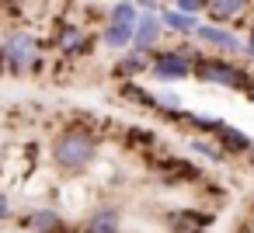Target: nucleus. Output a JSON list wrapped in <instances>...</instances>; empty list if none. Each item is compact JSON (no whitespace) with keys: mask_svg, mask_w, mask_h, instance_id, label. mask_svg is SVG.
I'll list each match as a JSON object with an SVG mask.
<instances>
[{"mask_svg":"<svg viewBox=\"0 0 254 233\" xmlns=\"http://www.w3.org/2000/svg\"><path fill=\"white\" fill-rule=\"evenodd\" d=\"M46 157L49 164L66 174V177H80L87 174L98 157H101V132L84 122V118H73V122H63L53 136H49V146H46Z\"/></svg>","mask_w":254,"mask_h":233,"instance_id":"obj_1","label":"nucleus"},{"mask_svg":"<svg viewBox=\"0 0 254 233\" xmlns=\"http://www.w3.org/2000/svg\"><path fill=\"white\" fill-rule=\"evenodd\" d=\"M46 59V39L32 28H18L0 42V73L4 77H35Z\"/></svg>","mask_w":254,"mask_h":233,"instance_id":"obj_2","label":"nucleus"},{"mask_svg":"<svg viewBox=\"0 0 254 233\" xmlns=\"http://www.w3.org/2000/svg\"><path fill=\"white\" fill-rule=\"evenodd\" d=\"M191 77H195L198 84H209V87H223V91L244 94V91H247V84L254 80V70H251L244 59H226V56L198 53Z\"/></svg>","mask_w":254,"mask_h":233,"instance_id":"obj_3","label":"nucleus"},{"mask_svg":"<svg viewBox=\"0 0 254 233\" xmlns=\"http://www.w3.org/2000/svg\"><path fill=\"white\" fill-rule=\"evenodd\" d=\"M195 59H198V49L191 42L185 46H160L150 59V80L157 87H174L181 80H191V70H195Z\"/></svg>","mask_w":254,"mask_h":233,"instance_id":"obj_4","label":"nucleus"},{"mask_svg":"<svg viewBox=\"0 0 254 233\" xmlns=\"http://www.w3.org/2000/svg\"><path fill=\"white\" fill-rule=\"evenodd\" d=\"M195 42H198V46H205L212 56L244 59V32H237V28L202 21V25H198V32H195Z\"/></svg>","mask_w":254,"mask_h":233,"instance_id":"obj_5","label":"nucleus"},{"mask_svg":"<svg viewBox=\"0 0 254 233\" xmlns=\"http://www.w3.org/2000/svg\"><path fill=\"white\" fill-rule=\"evenodd\" d=\"M91 39L94 35L84 25H77V21H56L53 32H49V39H46V46L53 53H60L63 59H77V56H87L91 53V46H94Z\"/></svg>","mask_w":254,"mask_h":233,"instance_id":"obj_6","label":"nucleus"},{"mask_svg":"<svg viewBox=\"0 0 254 233\" xmlns=\"http://www.w3.org/2000/svg\"><path fill=\"white\" fill-rule=\"evenodd\" d=\"M18 226L25 233H77L73 223H66V216L56 205H35L28 212L18 216Z\"/></svg>","mask_w":254,"mask_h":233,"instance_id":"obj_7","label":"nucleus"},{"mask_svg":"<svg viewBox=\"0 0 254 233\" xmlns=\"http://www.w3.org/2000/svg\"><path fill=\"white\" fill-rule=\"evenodd\" d=\"M212 223H216V212L198 209V205H178V209L164 212L167 233H209Z\"/></svg>","mask_w":254,"mask_h":233,"instance_id":"obj_8","label":"nucleus"},{"mask_svg":"<svg viewBox=\"0 0 254 233\" xmlns=\"http://www.w3.org/2000/svg\"><path fill=\"white\" fill-rule=\"evenodd\" d=\"M77 233H126L122 230V205H115V202L94 205L84 216V223H77Z\"/></svg>","mask_w":254,"mask_h":233,"instance_id":"obj_9","label":"nucleus"},{"mask_svg":"<svg viewBox=\"0 0 254 233\" xmlns=\"http://www.w3.org/2000/svg\"><path fill=\"white\" fill-rule=\"evenodd\" d=\"M157 174H160V181H167V184H195V181L202 177V167H198L191 157H174V153H167V157L157 164Z\"/></svg>","mask_w":254,"mask_h":233,"instance_id":"obj_10","label":"nucleus"},{"mask_svg":"<svg viewBox=\"0 0 254 233\" xmlns=\"http://www.w3.org/2000/svg\"><path fill=\"white\" fill-rule=\"evenodd\" d=\"M164 42V25L157 18V11H143L139 21H136V32H132V49L139 53H157Z\"/></svg>","mask_w":254,"mask_h":233,"instance_id":"obj_11","label":"nucleus"},{"mask_svg":"<svg viewBox=\"0 0 254 233\" xmlns=\"http://www.w3.org/2000/svg\"><path fill=\"white\" fill-rule=\"evenodd\" d=\"M150 59H153V53H139V49H126L119 59H115V66H112V77L119 80V84H129V80H139L143 73H150Z\"/></svg>","mask_w":254,"mask_h":233,"instance_id":"obj_12","label":"nucleus"},{"mask_svg":"<svg viewBox=\"0 0 254 233\" xmlns=\"http://www.w3.org/2000/svg\"><path fill=\"white\" fill-rule=\"evenodd\" d=\"M216 143H219V150L230 157V160H247V153L254 150V139L244 132V129H237L233 122H226L216 136H212Z\"/></svg>","mask_w":254,"mask_h":233,"instance_id":"obj_13","label":"nucleus"},{"mask_svg":"<svg viewBox=\"0 0 254 233\" xmlns=\"http://www.w3.org/2000/svg\"><path fill=\"white\" fill-rule=\"evenodd\" d=\"M251 14V0H209V21L212 25H240Z\"/></svg>","mask_w":254,"mask_h":233,"instance_id":"obj_14","label":"nucleus"},{"mask_svg":"<svg viewBox=\"0 0 254 233\" xmlns=\"http://www.w3.org/2000/svg\"><path fill=\"white\" fill-rule=\"evenodd\" d=\"M157 18H160V25H164V35H178V39H195V32H198V18H188V14H181V11H174V7H164L160 4V11H157Z\"/></svg>","mask_w":254,"mask_h":233,"instance_id":"obj_15","label":"nucleus"},{"mask_svg":"<svg viewBox=\"0 0 254 233\" xmlns=\"http://www.w3.org/2000/svg\"><path fill=\"white\" fill-rule=\"evenodd\" d=\"M132 32H136V28H129V25H112V21H105L98 42H101V49H108V53H126V49H132Z\"/></svg>","mask_w":254,"mask_h":233,"instance_id":"obj_16","label":"nucleus"},{"mask_svg":"<svg viewBox=\"0 0 254 233\" xmlns=\"http://www.w3.org/2000/svg\"><path fill=\"white\" fill-rule=\"evenodd\" d=\"M188 153L191 157H198V160H205V164H216V167H223V164H230V157L219 150V143L216 139H205V136H188Z\"/></svg>","mask_w":254,"mask_h":233,"instance_id":"obj_17","label":"nucleus"},{"mask_svg":"<svg viewBox=\"0 0 254 233\" xmlns=\"http://www.w3.org/2000/svg\"><path fill=\"white\" fill-rule=\"evenodd\" d=\"M119 98L132 108H143V112H153V87L139 84V80H129V84H119Z\"/></svg>","mask_w":254,"mask_h":233,"instance_id":"obj_18","label":"nucleus"},{"mask_svg":"<svg viewBox=\"0 0 254 233\" xmlns=\"http://www.w3.org/2000/svg\"><path fill=\"white\" fill-rule=\"evenodd\" d=\"M171 7L181 11V14H188V18H198V21H202V14H209V0H171Z\"/></svg>","mask_w":254,"mask_h":233,"instance_id":"obj_19","label":"nucleus"},{"mask_svg":"<svg viewBox=\"0 0 254 233\" xmlns=\"http://www.w3.org/2000/svg\"><path fill=\"white\" fill-rule=\"evenodd\" d=\"M11 219H18V216H14V202H11V195H7L4 188H0V226L11 223Z\"/></svg>","mask_w":254,"mask_h":233,"instance_id":"obj_20","label":"nucleus"},{"mask_svg":"<svg viewBox=\"0 0 254 233\" xmlns=\"http://www.w3.org/2000/svg\"><path fill=\"white\" fill-rule=\"evenodd\" d=\"M244 63H254V25H247L244 32Z\"/></svg>","mask_w":254,"mask_h":233,"instance_id":"obj_21","label":"nucleus"},{"mask_svg":"<svg viewBox=\"0 0 254 233\" xmlns=\"http://www.w3.org/2000/svg\"><path fill=\"white\" fill-rule=\"evenodd\" d=\"M139 11H160V0H132Z\"/></svg>","mask_w":254,"mask_h":233,"instance_id":"obj_22","label":"nucleus"},{"mask_svg":"<svg viewBox=\"0 0 254 233\" xmlns=\"http://www.w3.org/2000/svg\"><path fill=\"white\" fill-rule=\"evenodd\" d=\"M247 167H254V150H251V153H247Z\"/></svg>","mask_w":254,"mask_h":233,"instance_id":"obj_23","label":"nucleus"}]
</instances>
